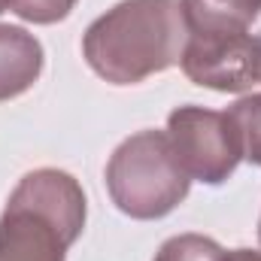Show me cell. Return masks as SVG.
Masks as SVG:
<instances>
[{
    "mask_svg": "<svg viewBox=\"0 0 261 261\" xmlns=\"http://www.w3.org/2000/svg\"><path fill=\"white\" fill-rule=\"evenodd\" d=\"M189 21L179 0H122L94 18L82 55L110 85H137L182 61Z\"/></svg>",
    "mask_w": 261,
    "mask_h": 261,
    "instance_id": "6da1fadb",
    "label": "cell"
},
{
    "mask_svg": "<svg viewBox=\"0 0 261 261\" xmlns=\"http://www.w3.org/2000/svg\"><path fill=\"white\" fill-rule=\"evenodd\" d=\"M85 228V192L58 167L18 179L0 216V261H67Z\"/></svg>",
    "mask_w": 261,
    "mask_h": 261,
    "instance_id": "7a4b0ae2",
    "label": "cell"
},
{
    "mask_svg": "<svg viewBox=\"0 0 261 261\" xmlns=\"http://www.w3.org/2000/svg\"><path fill=\"white\" fill-rule=\"evenodd\" d=\"M192 189L167 130H140L116 146L107 161V192L113 203L140 222L164 219Z\"/></svg>",
    "mask_w": 261,
    "mask_h": 261,
    "instance_id": "3957f363",
    "label": "cell"
},
{
    "mask_svg": "<svg viewBox=\"0 0 261 261\" xmlns=\"http://www.w3.org/2000/svg\"><path fill=\"white\" fill-rule=\"evenodd\" d=\"M167 137L186 173L203 186H222L243 161V149L228 113L195 103L176 107L167 116Z\"/></svg>",
    "mask_w": 261,
    "mask_h": 261,
    "instance_id": "277c9868",
    "label": "cell"
},
{
    "mask_svg": "<svg viewBox=\"0 0 261 261\" xmlns=\"http://www.w3.org/2000/svg\"><path fill=\"white\" fill-rule=\"evenodd\" d=\"M179 67L200 88L246 91L258 82V40L246 28H189Z\"/></svg>",
    "mask_w": 261,
    "mask_h": 261,
    "instance_id": "5b68a950",
    "label": "cell"
},
{
    "mask_svg": "<svg viewBox=\"0 0 261 261\" xmlns=\"http://www.w3.org/2000/svg\"><path fill=\"white\" fill-rule=\"evenodd\" d=\"M43 73V46L18 24H0V100L34 88Z\"/></svg>",
    "mask_w": 261,
    "mask_h": 261,
    "instance_id": "8992f818",
    "label": "cell"
},
{
    "mask_svg": "<svg viewBox=\"0 0 261 261\" xmlns=\"http://www.w3.org/2000/svg\"><path fill=\"white\" fill-rule=\"evenodd\" d=\"M189 28H249L261 12V0H179Z\"/></svg>",
    "mask_w": 261,
    "mask_h": 261,
    "instance_id": "52a82bcc",
    "label": "cell"
},
{
    "mask_svg": "<svg viewBox=\"0 0 261 261\" xmlns=\"http://www.w3.org/2000/svg\"><path fill=\"white\" fill-rule=\"evenodd\" d=\"M228 119L237 130L243 158L252 161L255 167H261V94H246L240 97L231 110Z\"/></svg>",
    "mask_w": 261,
    "mask_h": 261,
    "instance_id": "ba28073f",
    "label": "cell"
},
{
    "mask_svg": "<svg viewBox=\"0 0 261 261\" xmlns=\"http://www.w3.org/2000/svg\"><path fill=\"white\" fill-rule=\"evenodd\" d=\"M225 249L203 234H176L161 243L155 261H222Z\"/></svg>",
    "mask_w": 261,
    "mask_h": 261,
    "instance_id": "9c48e42d",
    "label": "cell"
},
{
    "mask_svg": "<svg viewBox=\"0 0 261 261\" xmlns=\"http://www.w3.org/2000/svg\"><path fill=\"white\" fill-rule=\"evenodd\" d=\"M76 0H12V12L31 24H55L73 12Z\"/></svg>",
    "mask_w": 261,
    "mask_h": 261,
    "instance_id": "30bf717a",
    "label": "cell"
},
{
    "mask_svg": "<svg viewBox=\"0 0 261 261\" xmlns=\"http://www.w3.org/2000/svg\"><path fill=\"white\" fill-rule=\"evenodd\" d=\"M222 261H261V249H234V252H225Z\"/></svg>",
    "mask_w": 261,
    "mask_h": 261,
    "instance_id": "8fae6325",
    "label": "cell"
},
{
    "mask_svg": "<svg viewBox=\"0 0 261 261\" xmlns=\"http://www.w3.org/2000/svg\"><path fill=\"white\" fill-rule=\"evenodd\" d=\"M255 40H258V82H261V34L255 37Z\"/></svg>",
    "mask_w": 261,
    "mask_h": 261,
    "instance_id": "7c38bea8",
    "label": "cell"
},
{
    "mask_svg": "<svg viewBox=\"0 0 261 261\" xmlns=\"http://www.w3.org/2000/svg\"><path fill=\"white\" fill-rule=\"evenodd\" d=\"M6 9H12V0H0V12H6Z\"/></svg>",
    "mask_w": 261,
    "mask_h": 261,
    "instance_id": "4fadbf2b",
    "label": "cell"
},
{
    "mask_svg": "<svg viewBox=\"0 0 261 261\" xmlns=\"http://www.w3.org/2000/svg\"><path fill=\"white\" fill-rule=\"evenodd\" d=\"M258 243H261V222H258Z\"/></svg>",
    "mask_w": 261,
    "mask_h": 261,
    "instance_id": "5bb4252c",
    "label": "cell"
}]
</instances>
